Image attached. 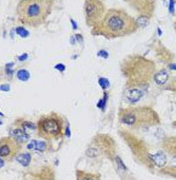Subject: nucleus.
I'll list each match as a JSON object with an SVG mask.
<instances>
[{
	"mask_svg": "<svg viewBox=\"0 0 176 180\" xmlns=\"http://www.w3.org/2000/svg\"><path fill=\"white\" fill-rule=\"evenodd\" d=\"M136 19L123 10H108L102 21L94 28V33L106 37H124L134 33L137 29Z\"/></svg>",
	"mask_w": 176,
	"mask_h": 180,
	"instance_id": "1",
	"label": "nucleus"
},
{
	"mask_svg": "<svg viewBox=\"0 0 176 180\" xmlns=\"http://www.w3.org/2000/svg\"><path fill=\"white\" fill-rule=\"evenodd\" d=\"M52 1L49 0H22L17 5V18L22 24L38 27L50 15Z\"/></svg>",
	"mask_w": 176,
	"mask_h": 180,
	"instance_id": "2",
	"label": "nucleus"
},
{
	"mask_svg": "<svg viewBox=\"0 0 176 180\" xmlns=\"http://www.w3.org/2000/svg\"><path fill=\"white\" fill-rule=\"evenodd\" d=\"M36 125H38V135L46 140L58 139L63 133L62 121L56 114L41 117Z\"/></svg>",
	"mask_w": 176,
	"mask_h": 180,
	"instance_id": "3",
	"label": "nucleus"
},
{
	"mask_svg": "<svg viewBox=\"0 0 176 180\" xmlns=\"http://www.w3.org/2000/svg\"><path fill=\"white\" fill-rule=\"evenodd\" d=\"M85 15H86V23L95 28L102 21L104 16L103 4L101 1H97V0L85 1Z\"/></svg>",
	"mask_w": 176,
	"mask_h": 180,
	"instance_id": "4",
	"label": "nucleus"
},
{
	"mask_svg": "<svg viewBox=\"0 0 176 180\" xmlns=\"http://www.w3.org/2000/svg\"><path fill=\"white\" fill-rule=\"evenodd\" d=\"M19 146H21V144L15 141L12 138H3L1 139V147H0L1 158H9V157L15 156L19 150Z\"/></svg>",
	"mask_w": 176,
	"mask_h": 180,
	"instance_id": "5",
	"label": "nucleus"
},
{
	"mask_svg": "<svg viewBox=\"0 0 176 180\" xmlns=\"http://www.w3.org/2000/svg\"><path fill=\"white\" fill-rule=\"evenodd\" d=\"M10 138H12L15 141H17L18 144L22 145L23 143H26V141L29 140V134H27L21 127H18V128L14 129V130H11V133H10Z\"/></svg>",
	"mask_w": 176,
	"mask_h": 180,
	"instance_id": "6",
	"label": "nucleus"
},
{
	"mask_svg": "<svg viewBox=\"0 0 176 180\" xmlns=\"http://www.w3.org/2000/svg\"><path fill=\"white\" fill-rule=\"evenodd\" d=\"M143 96V91L141 89H137V88H132L130 90H128L126 91V100L130 102V104H136L137 101H140L141 97Z\"/></svg>",
	"mask_w": 176,
	"mask_h": 180,
	"instance_id": "7",
	"label": "nucleus"
},
{
	"mask_svg": "<svg viewBox=\"0 0 176 180\" xmlns=\"http://www.w3.org/2000/svg\"><path fill=\"white\" fill-rule=\"evenodd\" d=\"M150 158L157 167H164L165 164H167V156H165V153L162 152V151L154 153V155H151Z\"/></svg>",
	"mask_w": 176,
	"mask_h": 180,
	"instance_id": "8",
	"label": "nucleus"
},
{
	"mask_svg": "<svg viewBox=\"0 0 176 180\" xmlns=\"http://www.w3.org/2000/svg\"><path fill=\"white\" fill-rule=\"evenodd\" d=\"M168 79H169V72L167 69H162V71L154 74V81L158 85H164L168 82Z\"/></svg>",
	"mask_w": 176,
	"mask_h": 180,
	"instance_id": "9",
	"label": "nucleus"
},
{
	"mask_svg": "<svg viewBox=\"0 0 176 180\" xmlns=\"http://www.w3.org/2000/svg\"><path fill=\"white\" fill-rule=\"evenodd\" d=\"M21 128L23 129V130H24L27 134H31V133L38 130V125H35L33 122H29V121H24V122H22Z\"/></svg>",
	"mask_w": 176,
	"mask_h": 180,
	"instance_id": "10",
	"label": "nucleus"
},
{
	"mask_svg": "<svg viewBox=\"0 0 176 180\" xmlns=\"http://www.w3.org/2000/svg\"><path fill=\"white\" fill-rule=\"evenodd\" d=\"M17 161L21 163L23 167H28L29 164H31L32 156H31V153H19L17 156Z\"/></svg>",
	"mask_w": 176,
	"mask_h": 180,
	"instance_id": "11",
	"label": "nucleus"
},
{
	"mask_svg": "<svg viewBox=\"0 0 176 180\" xmlns=\"http://www.w3.org/2000/svg\"><path fill=\"white\" fill-rule=\"evenodd\" d=\"M16 74H17V78L21 82H27V81H29V78H31V73H29L27 69H19V71H17Z\"/></svg>",
	"mask_w": 176,
	"mask_h": 180,
	"instance_id": "12",
	"label": "nucleus"
},
{
	"mask_svg": "<svg viewBox=\"0 0 176 180\" xmlns=\"http://www.w3.org/2000/svg\"><path fill=\"white\" fill-rule=\"evenodd\" d=\"M100 176H97L95 174H87L83 172H78V180H99Z\"/></svg>",
	"mask_w": 176,
	"mask_h": 180,
	"instance_id": "13",
	"label": "nucleus"
},
{
	"mask_svg": "<svg viewBox=\"0 0 176 180\" xmlns=\"http://www.w3.org/2000/svg\"><path fill=\"white\" fill-rule=\"evenodd\" d=\"M136 23H137L139 27H146L150 23V17L147 15H140L136 19Z\"/></svg>",
	"mask_w": 176,
	"mask_h": 180,
	"instance_id": "14",
	"label": "nucleus"
},
{
	"mask_svg": "<svg viewBox=\"0 0 176 180\" xmlns=\"http://www.w3.org/2000/svg\"><path fill=\"white\" fill-rule=\"evenodd\" d=\"M100 155V151H99V147H95V146H91L86 150V156L87 157H91V158H95Z\"/></svg>",
	"mask_w": 176,
	"mask_h": 180,
	"instance_id": "15",
	"label": "nucleus"
},
{
	"mask_svg": "<svg viewBox=\"0 0 176 180\" xmlns=\"http://www.w3.org/2000/svg\"><path fill=\"white\" fill-rule=\"evenodd\" d=\"M107 100H108V95H107V93H104V96H103V99L99 100V102H97V107H99V108H101L102 111H103V109H104V107H106V104H107Z\"/></svg>",
	"mask_w": 176,
	"mask_h": 180,
	"instance_id": "16",
	"label": "nucleus"
},
{
	"mask_svg": "<svg viewBox=\"0 0 176 180\" xmlns=\"http://www.w3.org/2000/svg\"><path fill=\"white\" fill-rule=\"evenodd\" d=\"M99 84L103 90H106L107 88H109V81L107 78H99Z\"/></svg>",
	"mask_w": 176,
	"mask_h": 180,
	"instance_id": "17",
	"label": "nucleus"
},
{
	"mask_svg": "<svg viewBox=\"0 0 176 180\" xmlns=\"http://www.w3.org/2000/svg\"><path fill=\"white\" fill-rule=\"evenodd\" d=\"M115 163H117V166H118V169H120L122 172L128 171V168H126V167L124 166V163H123V161L120 159V157H118V156L115 157Z\"/></svg>",
	"mask_w": 176,
	"mask_h": 180,
	"instance_id": "18",
	"label": "nucleus"
},
{
	"mask_svg": "<svg viewBox=\"0 0 176 180\" xmlns=\"http://www.w3.org/2000/svg\"><path fill=\"white\" fill-rule=\"evenodd\" d=\"M16 32H17V34H18L19 37H22V38H27L28 34H29L28 31H26L23 27H17V28H16Z\"/></svg>",
	"mask_w": 176,
	"mask_h": 180,
	"instance_id": "19",
	"label": "nucleus"
},
{
	"mask_svg": "<svg viewBox=\"0 0 176 180\" xmlns=\"http://www.w3.org/2000/svg\"><path fill=\"white\" fill-rule=\"evenodd\" d=\"M35 150L36 151H45L46 150V143L45 141H36Z\"/></svg>",
	"mask_w": 176,
	"mask_h": 180,
	"instance_id": "20",
	"label": "nucleus"
},
{
	"mask_svg": "<svg viewBox=\"0 0 176 180\" xmlns=\"http://www.w3.org/2000/svg\"><path fill=\"white\" fill-rule=\"evenodd\" d=\"M97 56H100V57H103V58H108V53L106 51V50H100L99 53H97Z\"/></svg>",
	"mask_w": 176,
	"mask_h": 180,
	"instance_id": "21",
	"label": "nucleus"
},
{
	"mask_svg": "<svg viewBox=\"0 0 176 180\" xmlns=\"http://www.w3.org/2000/svg\"><path fill=\"white\" fill-rule=\"evenodd\" d=\"M35 144H36V140H32V141L27 145L28 150H35Z\"/></svg>",
	"mask_w": 176,
	"mask_h": 180,
	"instance_id": "22",
	"label": "nucleus"
},
{
	"mask_svg": "<svg viewBox=\"0 0 176 180\" xmlns=\"http://www.w3.org/2000/svg\"><path fill=\"white\" fill-rule=\"evenodd\" d=\"M55 68L58 69V71H61V72H64V69H66V67H64L63 65H56Z\"/></svg>",
	"mask_w": 176,
	"mask_h": 180,
	"instance_id": "23",
	"label": "nucleus"
},
{
	"mask_svg": "<svg viewBox=\"0 0 176 180\" xmlns=\"http://www.w3.org/2000/svg\"><path fill=\"white\" fill-rule=\"evenodd\" d=\"M174 4H175V1H170V6H169V11H170L171 14H174Z\"/></svg>",
	"mask_w": 176,
	"mask_h": 180,
	"instance_id": "24",
	"label": "nucleus"
},
{
	"mask_svg": "<svg viewBox=\"0 0 176 180\" xmlns=\"http://www.w3.org/2000/svg\"><path fill=\"white\" fill-rule=\"evenodd\" d=\"M27 57H28V55H27V54H23L22 56H19V57H18V60H19V61H24V60H26Z\"/></svg>",
	"mask_w": 176,
	"mask_h": 180,
	"instance_id": "25",
	"label": "nucleus"
},
{
	"mask_svg": "<svg viewBox=\"0 0 176 180\" xmlns=\"http://www.w3.org/2000/svg\"><path fill=\"white\" fill-rule=\"evenodd\" d=\"M9 85H1V90H4V91H9Z\"/></svg>",
	"mask_w": 176,
	"mask_h": 180,
	"instance_id": "26",
	"label": "nucleus"
},
{
	"mask_svg": "<svg viewBox=\"0 0 176 180\" xmlns=\"http://www.w3.org/2000/svg\"><path fill=\"white\" fill-rule=\"evenodd\" d=\"M77 39L79 42H83V38H82V35H79V34H77Z\"/></svg>",
	"mask_w": 176,
	"mask_h": 180,
	"instance_id": "27",
	"label": "nucleus"
},
{
	"mask_svg": "<svg viewBox=\"0 0 176 180\" xmlns=\"http://www.w3.org/2000/svg\"><path fill=\"white\" fill-rule=\"evenodd\" d=\"M71 22H72V24H73V28L75 29V28H77V24H75V22H74V19H71Z\"/></svg>",
	"mask_w": 176,
	"mask_h": 180,
	"instance_id": "28",
	"label": "nucleus"
},
{
	"mask_svg": "<svg viewBox=\"0 0 176 180\" xmlns=\"http://www.w3.org/2000/svg\"><path fill=\"white\" fill-rule=\"evenodd\" d=\"M169 68H170V69H176V65H170Z\"/></svg>",
	"mask_w": 176,
	"mask_h": 180,
	"instance_id": "29",
	"label": "nucleus"
},
{
	"mask_svg": "<svg viewBox=\"0 0 176 180\" xmlns=\"http://www.w3.org/2000/svg\"><path fill=\"white\" fill-rule=\"evenodd\" d=\"M172 163H174V164H175V166H176V156H175V157H174V158H172Z\"/></svg>",
	"mask_w": 176,
	"mask_h": 180,
	"instance_id": "30",
	"label": "nucleus"
}]
</instances>
